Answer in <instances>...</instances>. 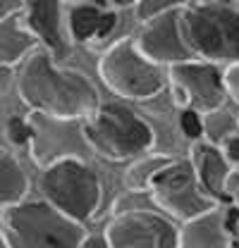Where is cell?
I'll return each instance as SVG.
<instances>
[{"label":"cell","instance_id":"cell-1","mask_svg":"<svg viewBox=\"0 0 239 248\" xmlns=\"http://www.w3.org/2000/svg\"><path fill=\"white\" fill-rule=\"evenodd\" d=\"M17 93L31 112L65 120V122H84L101 105L98 91L86 74L79 69L60 67L58 60L36 48L17 74Z\"/></svg>","mask_w":239,"mask_h":248},{"label":"cell","instance_id":"cell-2","mask_svg":"<svg viewBox=\"0 0 239 248\" xmlns=\"http://www.w3.org/2000/svg\"><path fill=\"white\" fill-rule=\"evenodd\" d=\"M84 143L96 155L110 162H122L132 157H141L151 153L155 143V134L127 100L101 103L96 112L82 122Z\"/></svg>","mask_w":239,"mask_h":248},{"label":"cell","instance_id":"cell-3","mask_svg":"<svg viewBox=\"0 0 239 248\" xmlns=\"http://www.w3.org/2000/svg\"><path fill=\"white\" fill-rule=\"evenodd\" d=\"M0 234L10 248H79L84 224L62 215L46 201H22L0 213Z\"/></svg>","mask_w":239,"mask_h":248},{"label":"cell","instance_id":"cell-4","mask_svg":"<svg viewBox=\"0 0 239 248\" xmlns=\"http://www.w3.org/2000/svg\"><path fill=\"white\" fill-rule=\"evenodd\" d=\"M191 53L218 67L239 64V7L225 0H199L182 10Z\"/></svg>","mask_w":239,"mask_h":248},{"label":"cell","instance_id":"cell-5","mask_svg":"<svg viewBox=\"0 0 239 248\" xmlns=\"http://www.w3.org/2000/svg\"><path fill=\"white\" fill-rule=\"evenodd\" d=\"M98 77L115 95L134 103L151 100L168 89V74L139 50L134 38H120L101 55Z\"/></svg>","mask_w":239,"mask_h":248},{"label":"cell","instance_id":"cell-6","mask_svg":"<svg viewBox=\"0 0 239 248\" xmlns=\"http://www.w3.org/2000/svg\"><path fill=\"white\" fill-rule=\"evenodd\" d=\"M41 191L46 203H51L62 215L79 224L96 215L103 198L98 174L82 157H62L43 167Z\"/></svg>","mask_w":239,"mask_h":248},{"label":"cell","instance_id":"cell-7","mask_svg":"<svg viewBox=\"0 0 239 248\" xmlns=\"http://www.w3.org/2000/svg\"><path fill=\"white\" fill-rule=\"evenodd\" d=\"M149 193L158 210L172 219L187 222L196 215L208 213L218 203H213L199 184V177L189 160H170L149 186Z\"/></svg>","mask_w":239,"mask_h":248},{"label":"cell","instance_id":"cell-8","mask_svg":"<svg viewBox=\"0 0 239 248\" xmlns=\"http://www.w3.org/2000/svg\"><path fill=\"white\" fill-rule=\"evenodd\" d=\"M168 86L175 93L179 110H196L201 115L220 110L230 98L222 67L199 58L170 67Z\"/></svg>","mask_w":239,"mask_h":248},{"label":"cell","instance_id":"cell-9","mask_svg":"<svg viewBox=\"0 0 239 248\" xmlns=\"http://www.w3.org/2000/svg\"><path fill=\"white\" fill-rule=\"evenodd\" d=\"M110 248H177L179 229L155 210H124L105 229Z\"/></svg>","mask_w":239,"mask_h":248},{"label":"cell","instance_id":"cell-10","mask_svg":"<svg viewBox=\"0 0 239 248\" xmlns=\"http://www.w3.org/2000/svg\"><path fill=\"white\" fill-rule=\"evenodd\" d=\"M134 41L149 60H153L160 67H168V69L179 62L196 60V55L191 53L187 36H184L182 10L160 15L146 24H141V31Z\"/></svg>","mask_w":239,"mask_h":248},{"label":"cell","instance_id":"cell-11","mask_svg":"<svg viewBox=\"0 0 239 248\" xmlns=\"http://www.w3.org/2000/svg\"><path fill=\"white\" fill-rule=\"evenodd\" d=\"M24 24L36 36L38 48L48 50L58 62L67 58L72 38H69V31L65 29L60 0H31V5H27Z\"/></svg>","mask_w":239,"mask_h":248},{"label":"cell","instance_id":"cell-12","mask_svg":"<svg viewBox=\"0 0 239 248\" xmlns=\"http://www.w3.org/2000/svg\"><path fill=\"white\" fill-rule=\"evenodd\" d=\"M189 162L199 177V184L206 191L213 203H230V193H227V184L232 177V165L227 162V157L222 153L220 146L210 143L206 139L194 141L191 151H189Z\"/></svg>","mask_w":239,"mask_h":248},{"label":"cell","instance_id":"cell-13","mask_svg":"<svg viewBox=\"0 0 239 248\" xmlns=\"http://www.w3.org/2000/svg\"><path fill=\"white\" fill-rule=\"evenodd\" d=\"M118 27V10L103 7L101 2H77L67 12V31L77 43H103Z\"/></svg>","mask_w":239,"mask_h":248},{"label":"cell","instance_id":"cell-14","mask_svg":"<svg viewBox=\"0 0 239 248\" xmlns=\"http://www.w3.org/2000/svg\"><path fill=\"white\" fill-rule=\"evenodd\" d=\"M232 239L225 227V210L215 205L204 215L182 222L177 248H230Z\"/></svg>","mask_w":239,"mask_h":248},{"label":"cell","instance_id":"cell-15","mask_svg":"<svg viewBox=\"0 0 239 248\" xmlns=\"http://www.w3.org/2000/svg\"><path fill=\"white\" fill-rule=\"evenodd\" d=\"M36 48H38V41L27 29L24 19L10 17V19L0 22V62L2 64L15 67L27 60Z\"/></svg>","mask_w":239,"mask_h":248},{"label":"cell","instance_id":"cell-16","mask_svg":"<svg viewBox=\"0 0 239 248\" xmlns=\"http://www.w3.org/2000/svg\"><path fill=\"white\" fill-rule=\"evenodd\" d=\"M29 186V174L24 172L17 155L0 151V210L27 201Z\"/></svg>","mask_w":239,"mask_h":248},{"label":"cell","instance_id":"cell-17","mask_svg":"<svg viewBox=\"0 0 239 248\" xmlns=\"http://www.w3.org/2000/svg\"><path fill=\"white\" fill-rule=\"evenodd\" d=\"M170 155H158V153H146L137 157V162L129 165V170L124 172V186L129 191H149L153 177L170 162Z\"/></svg>","mask_w":239,"mask_h":248},{"label":"cell","instance_id":"cell-18","mask_svg":"<svg viewBox=\"0 0 239 248\" xmlns=\"http://www.w3.org/2000/svg\"><path fill=\"white\" fill-rule=\"evenodd\" d=\"M235 134H239V120L232 117L230 112H225L222 108L204 115V136H206V141L215 143V146H222Z\"/></svg>","mask_w":239,"mask_h":248},{"label":"cell","instance_id":"cell-19","mask_svg":"<svg viewBox=\"0 0 239 248\" xmlns=\"http://www.w3.org/2000/svg\"><path fill=\"white\" fill-rule=\"evenodd\" d=\"M187 5H189V0H137L134 15H137V19H139L141 24H146V22L160 17V15L184 10Z\"/></svg>","mask_w":239,"mask_h":248},{"label":"cell","instance_id":"cell-20","mask_svg":"<svg viewBox=\"0 0 239 248\" xmlns=\"http://www.w3.org/2000/svg\"><path fill=\"white\" fill-rule=\"evenodd\" d=\"M179 131L191 143L201 141L204 139V115L196 110H179Z\"/></svg>","mask_w":239,"mask_h":248},{"label":"cell","instance_id":"cell-21","mask_svg":"<svg viewBox=\"0 0 239 248\" xmlns=\"http://www.w3.org/2000/svg\"><path fill=\"white\" fill-rule=\"evenodd\" d=\"M5 131H7L10 143H15V146H27V143H31V139H34V126H31V120L29 117H22V115H17V117L7 120Z\"/></svg>","mask_w":239,"mask_h":248},{"label":"cell","instance_id":"cell-22","mask_svg":"<svg viewBox=\"0 0 239 248\" xmlns=\"http://www.w3.org/2000/svg\"><path fill=\"white\" fill-rule=\"evenodd\" d=\"M27 10V0H0V22L10 17H19V12Z\"/></svg>","mask_w":239,"mask_h":248},{"label":"cell","instance_id":"cell-23","mask_svg":"<svg viewBox=\"0 0 239 248\" xmlns=\"http://www.w3.org/2000/svg\"><path fill=\"white\" fill-rule=\"evenodd\" d=\"M220 148H222V153H225V157H227V162L232 165V170H239V134L230 136Z\"/></svg>","mask_w":239,"mask_h":248},{"label":"cell","instance_id":"cell-24","mask_svg":"<svg viewBox=\"0 0 239 248\" xmlns=\"http://www.w3.org/2000/svg\"><path fill=\"white\" fill-rule=\"evenodd\" d=\"M15 84H17V74H15V69H12L10 64H2V62H0V98L7 95Z\"/></svg>","mask_w":239,"mask_h":248},{"label":"cell","instance_id":"cell-25","mask_svg":"<svg viewBox=\"0 0 239 248\" xmlns=\"http://www.w3.org/2000/svg\"><path fill=\"white\" fill-rule=\"evenodd\" d=\"M225 84H227L230 98H232L235 103H239V64L225 69Z\"/></svg>","mask_w":239,"mask_h":248},{"label":"cell","instance_id":"cell-26","mask_svg":"<svg viewBox=\"0 0 239 248\" xmlns=\"http://www.w3.org/2000/svg\"><path fill=\"white\" fill-rule=\"evenodd\" d=\"M225 227H227V232L235 236L237 234V229H239V205H230L227 210H225Z\"/></svg>","mask_w":239,"mask_h":248},{"label":"cell","instance_id":"cell-27","mask_svg":"<svg viewBox=\"0 0 239 248\" xmlns=\"http://www.w3.org/2000/svg\"><path fill=\"white\" fill-rule=\"evenodd\" d=\"M79 248H110L105 234H86V239L82 241Z\"/></svg>","mask_w":239,"mask_h":248},{"label":"cell","instance_id":"cell-28","mask_svg":"<svg viewBox=\"0 0 239 248\" xmlns=\"http://www.w3.org/2000/svg\"><path fill=\"white\" fill-rule=\"evenodd\" d=\"M101 2L103 7H110V10H124V7H134L137 0H96Z\"/></svg>","mask_w":239,"mask_h":248},{"label":"cell","instance_id":"cell-29","mask_svg":"<svg viewBox=\"0 0 239 248\" xmlns=\"http://www.w3.org/2000/svg\"><path fill=\"white\" fill-rule=\"evenodd\" d=\"M227 193H230V203L239 205V177H235V172H232V177H230V184H227Z\"/></svg>","mask_w":239,"mask_h":248},{"label":"cell","instance_id":"cell-30","mask_svg":"<svg viewBox=\"0 0 239 248\" xmlns=\"http://www.w3.org/2000/svg\"><path fill=\"white\" fill-rule=\"evenodd\" d=\"M0 248H10V244H7V241L2 239V234H0Z\"/></svg>","mask_w":239,"mask_h":248},{"label":"cell","instance_id":"cell-31","mask_svg":"<svg viewBox=\"0 0 239 248\" xmlns=\"http://www.w3.org/2000/svg\"><path fill=\"white\" fill-rule=\"evenodd\" d=\"M230 248H239V239H232V241H230Z\"/></svg>","mask_w":239,"mask_h":248},{"label":"cell","instance_id":"cell-32","mask_svg":"<svg viewBox=\"0 0 239 248\" xmlns=\"http://www.w3.org/2000/svg\"><path fill=\"white\" fill-rule=\"evenodd\" d=\"M191 2H199V0H191Z\"/></svg>","mask_w":239,"mask_h":248}]
</instances>
